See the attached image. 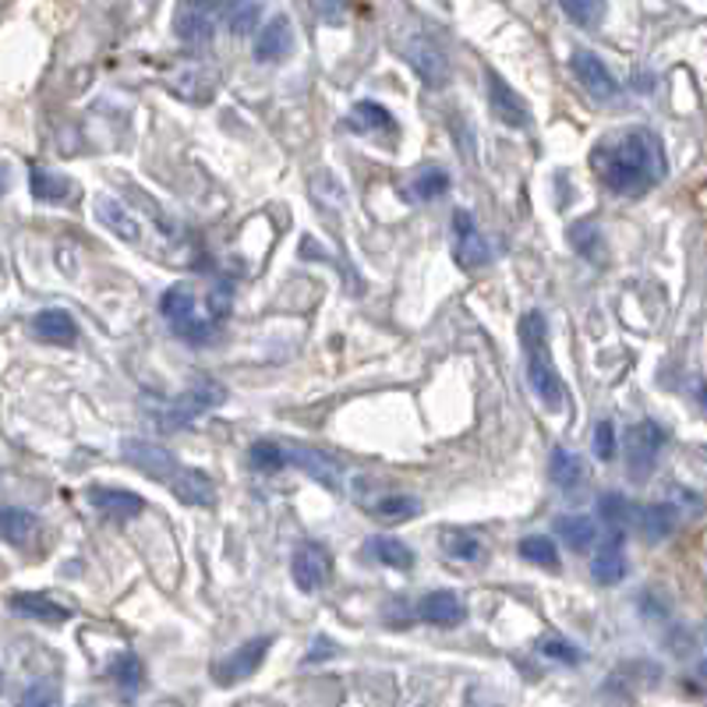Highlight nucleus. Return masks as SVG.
<instances>
[{"mask_svg":"<svg viewBox=\"0 0 707 707\" xmlns=\"http://www.w3.org/2000/svg\"><path fill=\"white\" fill-rule=\"evenodd\" d=\"M0 531H4L11 545H29L40 531V516L19 507H4V513H0Z\"/></svg>","mask_w":707,"mask_h":707,"instance_id":"c756f323","label":"nucleus"},{"mask_svg":"<svg viewBox=\"0 0 707 707\" xmlns=\"http://www.w3.org/2000/svg\"><path fill=\"white\" fill-rule=\"evenodd\" d=\"M676 524H679V513L676 507H668V502H651V507H644L641 516H637V527H641V534L651 545L665 542V537L676 531Z\"/></svg>","mask_w":707,"mask_h":707,"instance_id":"393cba45","label":"nucleus"},{"mask_svg":"<svg viewBox=\"0 0 707 707\" xmlns=\"http://www.w3.org/2000/svg\"><path fill=\"white\" fill-rule=\"evenodd\" d=\"M591 166L616 195H644L665 177L662 139L648 128H627L595 145Z\"/></svg>","mask_w":707,"mask_h":707,"instance_id":"f257e3e1","label":"nucleus"},{"mask_svg":"<svg viewBox=\"0 0 707 707\" xmlns=\"http://www.w3.org/2000/svg\"><path fill=\"white\" fill-rule=\"evenodd\" d=\"M559 4H563V11H566V19L577 22V25H584V29L601 25L605 11H609V0H559Z\"/></svg>","mask_w":707,"mask_h":707,"instance_id":"e433bc0d","label":"nucleus"},{"mask_svg":"<svg viewBox=\"0 0 707 707\" xmlns=\"http://www.w3.org/2000/svg\"><path fill=\"white\" fill-rule=\"evenodd\" d=\"M697 400H700V407L707 411V382H700V385H697Z\"/></svg>","mask_w":707,"mask_h":707,"instance_id":"49530a36","label":"nucleus"},{"mask_svg":"<svg viewBox=\"0 0 707 707\" xmlns=\"http://www.w3.org/2000/svg\"><path fill=\"white\" fill-rule=\"evenodd\" d=\"M365 552L372 555L376 563L382 566H390V569H411L414 566V552L400 542V537H390V534H376V537H368V545Z\"/></svg>","mask_w":707,"mask_h":707,"instance_id":"cd10ccee","label":"nucleus"},{"mask_svg":"<svg viewBox=\"0 0 707 707\" xmlns=\"http://www.w3.org/2000/svg\"><path fill=\"white\" fill-rule=\"evenodd\" d=\"M32 333L40 336L46 344H57V347H72L78 340V323L64 308H46L32 318Z\"/></svg>","mask_w":707,"mask_h":707,"instance_id":"4be33fe9","label":"nucleus"},{"mask_svg":"<svg viewBox=\"0 0 707 707\" xmlns=\"http://www.w3.org/2000/svg\"><path fill=\"white\" fill-rule=\"evenodd\" d=\"M520 344L527 354V382L534 396L545 403L548 411H563L566 403V385L559 368L552 361V347H548V326L542 312H527L520 318Z\"/></svg>","mask_w":707,"mask_h":707,"instance_id":"f03ea898","label":"nucleus"},{"mask_svg":"<svg viewBox=\"0 0 707 707\" xmlns=\"http://www.w3.org/2000/svg\"><path fill=\"white\" fill-rule=\"evenodd\" d=\"M488 104H492V113L499 117L502 124H510V128H527L531 124L527 104L496 72H488Z\"/></svg>","mask_w":707,"mask_h":707,"instance_id":"a211bd4d","label":"nucleus"},{"mask_svg":"<svg viewBox=\"0 0 707 707\" xmlns=\"http://www.w3.org/2000/svg\"><path fill=\"white\" fill-rule=\"evenodd\" d=\"M287 453H291V464L305 470L308 478H315L318 485H326V488H340L344 470L333 457H326V453H318L312 446H301V443H287Z\"/></svg>","mask_w":707,"mask_h":707,"instance_id":"6ab92c4d","label":"nucleus"},{"mask_svg":"<svg viewBox=\"0 0 707 707\" xmlns=\"http://www.w3.org/2000/svg\"><path fill=\"white\" fill-rule=\"evenodd\" d=\"M11 612L22 616V619H32V622H46V627H61V622L72 619V609L61 601H54L50 595H40V591H19L11 595Z\"/></svg>","mask_w":707,"mask_h":707,"instance_id":"dca6fc26","label":"nucleus"},{"mask_svg":"<svg viewBox=\"0 0 707 707\" xmlns=\"http://www.w3.org/2000/svg\"><path fill=\"white\" fill-rule=\"evenodd\" d=\"M350 121L358 124L361 131H393L396 128L393 113L385 110L382 104H376V99H361V104H354Z\"/></svg>","mask_w":707,"mask_h":707,"instance_id":"473e14b6","label":"nucleus"},{"mask_svg":"<svg viewBox=\"0 0 707 707\" xmlns=\"http://www.w3.org/2000/svg\"><path fill=\"white\" fill-rule=\"evenodd\" d=\"M291 574H294V584L301 591H323L333 577V559L323 545H301L291 559Z\"/></svg>","mask_w":707,"mask_h":707,"instance_id":"1a4fd4ad","label":"nucleus"},{"mask_svg":"<svg viewBox=\"0 0 707 707\" xmlns=\"http://www.w3.org/2000/svg\"><path fill=\"white\" fill-rule=\"evenodd\" d=\"M121 453H124V460L128 464H134V467H142L149 478L153 481H160V485H166L174 475H177V457L171 449H163V446H156V443H139V439H124L121 443Z\"/></svg>","mask_w":707,"mask_h":707,"instance_id":"9d476101","label":"nucleus"},{"mask_svg":"<svg viewBox=\"0 0 707 707\" xmlns=\"http://www.w3.org/2000/svg\"><path fill=\"white\" fill-rule=\"evenodd\" d=\"M421 619L432 622V627H460L467 619V609L453 591H432L421 601Z\"/></svg>","mask_w":707,"mask_h":707,"instance_id":"b1692460","label":"nucleus"},{"mask_svg":"<svg viewBox=\"0 0 707 707\" xmlns=\"http://www.w3.org/2000/svg\"><path fill=\"white\" fill-rule=\"evenodd\" d=\"M488 259H492V251H488L475 216L467 209L453 213V262H457L464 273H475V269L488 265Z\"/></svg>","mask_w":707,"mask_h":707,"instance_id":"0eeeda50","label":"nucleus"},{"mask_svg":"<svg viewBox=\"0 0 707 707\" xmlns=\"http://www.w3.org/2000/svg\"><path fill=\"white\" fill-rule=\"evenodd\" d=\"M665 449V428L659 421H637L622 439V453H627V467L633 481H644L654 464H659V453Z\"/></svg>","mask_w":707,"mask_h":707,"instance_id":"39448f33","label":"nucleus"},{"mask_svg":"<svg viewBox=\"0 0 707 707\" xmlns=\"http://www.w3.org/2000/svg\"><path fill=\"white\" fill-rule=\"evenodd\" d=\"M520 555H524L531 566L559 569V552H555V542L548 534H527L524 542H520Z\"/></svg>","mask_w":707,"mask_h":707,"instance_id":"f704fd0d","label":"nucleus"},{"mask_svg":"<svg viewBox=\"0 0 707 707\" xmlns=\"http://www.w3.org/2000/svg\"><path fill=\"white\" fill-rule=\"evenodd\" d=\"M29 188H32V198H40V202H67L72 198V181L57 171H46V166H40V163L29 166Z\"/></svg>","mask_w":707,"mask_h":707,"instance_id":"bb28decb","label":"nucleus"},{"mask_svg":"<svg viewBox=\"0 0 707 707\" xmlns=\"http://www.w3.org/2000/svg\"><path fill=\"white\" fill-rule=\"evenodd\" d=\"M414 198H421V202H435V198H443L446 195V188H449V174L446 171H439V166H428L425 174H417L414 177Z\"/></svg>","mask_w":707,"mask_h":707,"instance_id":"ea45409f","label":"nucleus"},{"mask_svg":"<svg viewBox=\"0 0 707 707\" xmlns=\"http://www.w3.org/2000/svg\"><path fill=\"white\" fill-rule=\"evenodd\" d=\"M637 516H641V510H637L630 499H622L616 492L598 499V520H601V524H609L612 531H622V527L637 524Z\"/></svg>","mask_w":707,"mask_h":707,"instance_id":"2f4dec72","label":"nucleus"},{"mask_svg":"<svg viewBox=\"0 0 707 707\" xmlns=\"http://www.w3.org/2000/svg\"><path fill=\"white\" fill-rule=\"evenodd\" d=\"M110 676H113V683L124 689V694H134V689L142 686V676H145V668H142V662H139V654H131V651H121L113 659V665H110Z\"/></svg>","mask_w":707,"mask_h":707,"instance_id":"c9c22d12","label":"nucleus"},{"mask_svg":"<svg viewBox=\"0 0 707 707\" xmlns=\"http://www.w3.org/2000/svg\"><path fill=\"white\" fill-rule=\"evenodd\" d=\"M269 648H273V637H255V641H244L241 648H233L227 659H220L213 665V679L220 686H238V683L251 679L262 668Z\"/></svg>","mask_w":707,"mask_h":707,"instance_id":"423d86ee","label":"nucleus"},{"mask_svg":"<svg viewBox=\"0 0 707 707\" xmlns=\"http://www.w3.org/2000/svg\"><path fill=\"white\" fill-rule=\"evenodd\" d=\"M166 488L184 502V507H213L216 502V485L206 470L198 467H177V475L166 481Z\"/></svg>","mask_w":707,"mask_h":707,"instance_id":"f3484780","label":"nucleus"},{"mask_svg":"<svg viewBox=\"0 0 707 707\" xmlns=\"http://www.w3.org/2000/svg\"><path fill=\"white\" fill-rule=\"evenodd\" d=\"M439 545H443V552L449 555V559H457V563H478V559H485V542H481L475 531H467V527H446L439 534Z\"/></svg>","mask_w":707,"mask_h":707,"instance_id":"a878e982","label":"nucleus"},{"mask_svg":"<svg viewBox=\"0 0 707 707\" xmlns=\"http://www.w3.org/2000/svg\"><path fill=\"white\" fill-rule=\"evenodd\" d=\"M595 449H598L601 460H612V457H616V425H612V421H598Z\"/></svg>","mask_w":707,"mask_h":707,"instance_id":"79ce46f5","label":"nucleus"},{"mask_svg":"<svg viewBox=\"0 0 707 707\" xmlns=\"http://www.w3.org/2000/svg\"><path fill=\"white\" fill-rule=\"evenodd\" d=\"M329 654H336V648H333V644L326 641V637H318V641H315V648H312V651L305 654V662H323V659H329Z\"/></svg>","mask_w":707,"mask_h":707,"instance_id":"a18cd8bd","label":"nucleus"},{"mask_svg":"<svg viewBox=\"0 0 707 707\" xmlns=\"http://www.w3.org/2000/svg\"><path fill=\"white\" fill-rule=\"evenodd\" d=\"M569 241L580 251L587 262H601L605 259V248H601V230L595 220H577L569 227Z\"/></svg>","mask_w":707,"mask_h":707,"instance_id":"72a5a7b5","label":"nucleus"},{"mask_svg":"<svg viewBox=\"0 0 707 707\" xmlns=\"http://www.w3.org/2000/svg\"><path fill=\"white\" fill-rule=\"evenodd\" d=\"M89 499L99 513L110 516V520H121V524L124 520H134L145 510V499H139L134 492H124V488H93Z\"/></svg>","mask_w":707,"mask_h":707,"instance_id":"412c9836","label":"nucleus"},{"mask_svg":"<svg viewBox=\"0 0 707 707\" xmlns=\"http://www.w3.org/2000/svg\"><path fill=\"white\" fill-rule=\"evenodd\" d=\"M407 61H411V67L417 72V78L425 81L428 89H439V86H446V78H449V61H446V54H443V46H435L428 36H414L411 43H407Z\"/></svg>","mask_w":707,"mask_h":707,"instance_id":"9b49d317","label":"nucleus"},{"mask_svg":"<svg viewBox=\"0 0 707 707\" xmlns=\"http://www.w3.org/2000/svg\"><path fill=\"white\" fill-rule=\"evenodd\" d=\"M559 537L566 542V548L569 552H591L595 548V542H598V534H601V527L595 524L591 516H563L559 524Z\"/></svg>","mask_w":707,"mask_h":707,"instance_id":"c85d7f7f","label":"nucleus"},{"mask_svg":"<svg viewBox=\"0 0 707 707\" xmlns=\"http://www.w3.org/2000/svg\"><path fill=\"white\" fill-rule=\"evenodd\" d=\"M358 507L379 520V524H403L421 513V502L414 496H396V492H379V496H358Z\"/></svg>","mask_w":707,"mask_h":707,"instance_id":"4468645a","label":"nucleus"},{"mask_svg":"<svg viewBox=\"0 0 707 707\" xmlns=\"http://www.w3.org/2000/svg\"><path fill=\"white\" fill-rule=\"evenodd\" d=\"M251 464H255V470H265V475H276V470H283L291 464V453L283 443H255L251 446Z\"/></svg>","mask_w":707,"mask_h":707,"instance_id":"58836bf2","label":"nucleus"},{"mask_svg":"<svg viewBox=\"0 0 707 707\" xmlns=\"http://www.w3.org/2000/svg\"><path fill=\"white\" fill-rule=\"evenodd\" d=\"M22 707H61V697H57V689L54 686H46V683H36L25 694Z\"/></svg>","mask_w":707,"mask_h":707,"instance_id":"37998d69","label":"nucleus"},{"mask_svg":"<svg viewBox=\"0 0 707 707\" xmlns=\"http://www.w3.org/2000/svg\"><path fill=\"white\" fill-rule=\"evenodd\" d=\"M591 574L598 584L612 587L627 577V555H622V531H612V537L595 552V563H591Z\"/></svg>","mask_w":707,"mask_h":707,"instance_id":"5701e85b","label":"nucleus"},{"mask_svg":"<svg viewBox=\"0 0 707 707\" xmlns=\"http://www.w3.org/2000/svg\"><path fill=\"white\" fill-rule=\"evenodd\" d=\"M262 19V4L259 0H238L230 11H227V29L233 32V36H251L255 32Z\"/></svg>","mask_w":707,"mask_h":707,"instance_id":"4c0bfd02","label":"nucleus"},{"mask_svg":"<svg viewBox=\"0 0 707 707\" xmlns=\"http://www.w3.org/2000/svg\"><path fill=\"white\" fill-rule=\"evenodd\" d=\"M160 312L171 323V329L188 344H206L220 329V318L209 308V291L198 294L195 283H174L171 291H163Z\"/></svg>","mask_w":707,"mask_h":707,"instance_id":"7ed1b4c3","label":"nucleus"},{"mask_svg":"<svg viewBox=\"0 0 707 707\" xmlns=\"http://www.w3.org/2000/svg\"><path fill=\"white\" fill-rule=\"evenodd\" d=\"M224 14V0H181L174 29L184 43H206Z\"/></svg>","mask_w":707,"mask_h":707,"instance_id":"6e6552de","label":"nucleus"},{"mask_svg":"<svg viewBox=\"0 0 707 707\" xmlns=\"http://www.w3.org/2000/svg\"><path fill=\"white\" fill-rule=\"evenodd\" d=\"M294 50V25L287 14H276L273 22H265V29L255 36V61L273 64L283 61Z\"/></svg>","mask_w":707,"mask_h":707,"instance_id":"aec40b11","label":"nucleus"},{"mask_svg":"<svg viewBox=\"0 0 707 707\" xmlns=\"http://www.w3.org/2000/svg\"><path fill=\"white\" fill-rule=\"evenodd\" d=\"M224 400H227V390L220 382L198 379L192 390H184L177 400L166 403V407L160 411V417H156V425H160V432H181V428H188L195 417H202L213 407H220Z\"/></svg>","mask_w":707,"mask_h":707,"instance_id":"20e7f679","label":"nucleus"},{"mask_svg":"<svg viewBox=\"0 0 707 707\" xmlns=\"http://www.w3.org/2000/svg\"><path fill=\"white\" fill-rule=\"evenodd\" d=\"M312 4L318 8V14H323L326 22H340V14H344V0H312Z\"/></svg>","mask_w":707,"mask_h":707,"instance_id":"c03bdc74","label":"nucleus"},{"mask_svg":"<svg viewBox=\"0 0 707 707\" xmlns=\"http://www.w3.org/2000/svg\"><path fill=\"white\" fill-rule=\"evenodd\" d=\"M96 220L104 224L113 238H121L128 244H139L142 241V224H139V216H134L121 198H113V195H99L96 198Z\"/></svg>","mask_w":707,"mask_h":707,"instance_id":"ddd939ff","label":"nucleus"},{"mask_svg":"<svg viewBox=\"0 0 707 707\" xmlns=\"http://www.w3.org/2000/svg\"><path fill=\"white\" fill-rule=\"evenodd\" d=\"M574 75L595 99H612L619 93L616 75L605 67V61L598 54H591V50H577L574 54Z\"/></svg>","mask_w":707,"mask_h":707,"instance_id":"2eb2a0df","label":"nucleus"},{"mask_svg":"<svg viewBox=\"0 0 707 707\" xmlns=\"http://www.w3.org/2000/svg\"><path fill=\"white\" fill-rule=\"evenodd\" d=\"M537 651L545 654V659H552V662H563V665H577L580 662V651L569 644V641H563V637H542V644H537Z\"/></svg>","mask_w":707,"mask_h":707,"instance_id":"a19ab883","label":"nucleus"},{"mask_svg":"<svg viewBox=\"0 0 707 707\" xmlns=\"http://www.w3.org/2000/svg\"><path fill=\"white\" fill-rule=\"evenodd\" d=\"M548 478L559 485V488H566V492H574V488L580 485V478H584V464H580V457L574 449H555L552 453V464H548Z\"/></svg>","mask_w":707,"mask_h":707,"instance_id":"7c9ffc66","label":"nucleus"},{"mask_svg":"<svg viewBox=\"0 0 707 707\" xmlns=\"http://www.w3.org/2000/svg\"><path fill=\"white\" fill-rule=\"evenodd\" d=\"M166 86H171L181 99H188V104H209L213 89H216V75H213V67H206V64L184 61L171 72Z\"/></svg>","mask_w":707,"mask_h":707,"instance_id":"f8f14e48","label":"nucleus"}]
</instances>
